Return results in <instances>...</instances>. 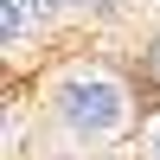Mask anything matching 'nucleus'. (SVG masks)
Masks as SVG:
<instances>
[{
  "label": "nucleus",
  "instance_id": "obj_2",
  "mask_svg": "<svg viewBox=\"0 0 160 160\" xmlns=\"http://www.w3.org/2000/svg\"><path fill=\"white\" fill-rule=\"evenodd\" d=\"M51 0H7V38H19L26 32V19H32V13H45Z\"/></svg>",
  "mask_w": 160,
  "mask_h": 160
},
{
  "label": "nucleus",
  "instance_id": "obj_1",
  "mask_svg": "<svg viewBox=\"0 0 160 160\" xmlns=\"http://www.w3.org/2000/svg\"><path fill=\"white\" fill-rule=\"evenodd\" d=\"M58 109H64V122H71L77 135H96V141L128 122V102H122V90H115L109 77H71V83L58 90Z\"/></svg>",
  "mask_w": 160,
  "mask_h": 160
},
{
  "label": "nucleus",
  "instance_id": "obj_3",
  "mask_svg": "<svg viewBox=\"0 0 160 160\" xmlns=\"http://www.w3.org/2000/svg\"><path fill=\"white\" fill-rule=\"evenodd\" d=\"M148 71H154V77H160V38H154V58H148Z\"/></svg>",
  "mask_w": 160,
  "mask_h": 160
},
{
  "label": "nucleus",
  "instance_id": "obj_4",
  "mask_svg": "<svg viewBox=\"0 0 160 160\" xmlns=\"http://www.w3.org/2000/svg\"><path fill=\"white\" fill-rule=\"evenodd\" d=\"M154 154H160V135H154Z\"/></svg>",
  "mask_w": 160,
  "mask_h": 160
}]
</instances>
